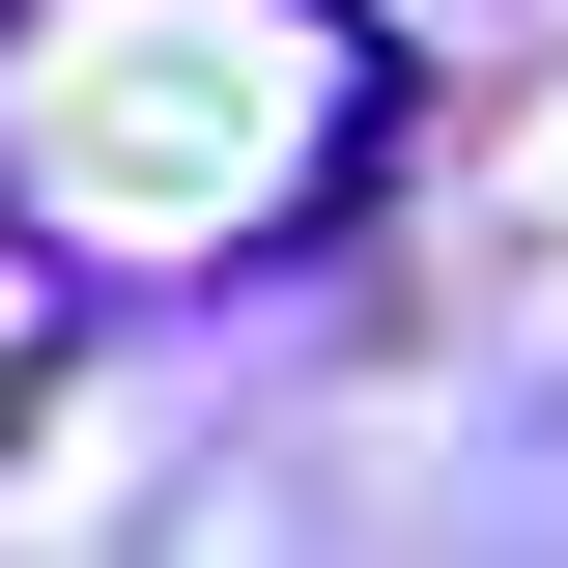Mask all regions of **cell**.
Here are the masks:
<instances>
[{
	"mask_svg": "<svg viewBox=\"0 0 568 568\" xmlns=\"http://www.w3.org/2000/svg\"><path fill=\"white\" fill-rule=\"evenodd\" d=\"M369 29L342 0H29L0 29V200L114 227V256H200L227 200H284L256 142H342Z\"/></svg>",
	"mask_w": 568,
	"mask_h": 568,
	"instance_id": "obj_1",
	"label": "cell"
}]
</instances>
